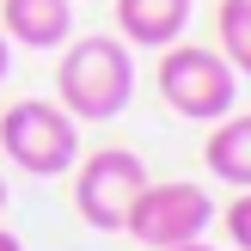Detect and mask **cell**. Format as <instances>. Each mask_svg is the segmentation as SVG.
<instances>
[{
	"label": "cell",
	"mask_w": 251,
	"mask_h": 251,
	"mask_svg": "<svg viewBox=\"0 0 251 251\" xmlns=\"http://www.w3.org/2000/svg\"><path fill=\"white\" fill-rule=\"evenodd\" d=\"M202 159H208V172H215L221 184L251 190V117H221V129L208 135Z\"/></svg>",
	"instance_id": "cell-8"
},
{
	"label": "cell",
	"mask_w": 251,
	"mask_h": 251,
	"mask_svg": "<svg viewBox=\"0 0 251 251\" xmlns=\"http://www.w3.org/2000/svg\"><path fill=\"white\" fill-rule=\"evenodd\" d=\"M12 74V43H6V31H0V80Z\"/></svg>",
	"instance_id": "cell-11"
},
{
	"label": "cell",
	"mask_w": 251,
	"mask_h": 251,
	"mask_svg": "<svg viewBox=\"0 0 251 251\" xmlns=\"http://www.w3.org/2000/svg\"><path fill=\"white\" fill-rule=\"evenodd\" d=\"M0 208H6V178H0Z\"/></svg>",
	"instance_id": "cell-14"
},
{
	"label": "cell",
	"mask_w": 251,
	"mask_h": 251,
	"mask_svg": "<svg viewBox=\"0 0 251 251\" xmlns=\"http://www.w3.org/2000/svg\"><path fill=\"white\" fill-rule=\"evenodd\" d=\"M208 215H215V202H208L202 184H190V178L153 184V178H147L141 196L129 202V215H123V233H129L135 245H147V251H172V245L202 239Z\"/></svg>",
	"instance_id": "cell-4"
},
{
	"label": "cell",
	"mask_w": 251,
	"mask_h": 251,
	"mask_svg": "<svg viewBox=\"0 0 251 251\" xmlns=\"http://www.w3.org/2000/svg\"><path fill=\"white\" fill-rule=\"evenodd\" d=\"M0 251H25V245H19V233H6V227H0Z\"/></svg>",
	"instance_id": "cell-12"
},
{
	"label": "cell",
	"mask_w": 251,
	"mask_h": 251,
	"mask_svg": "<svg viewBox=\"0 0 251 251\" xmlns=\"http://www.w3.org/2000/svg\"><path fill=\"white\" fill-rule=\"evenodd\" d=\"M172 251H215V245H202V239H190V245H172Z\"/></svg>",
	"instance_id": "cell-13"
},
{
	"label": "cell",
	"mask_w": 251,
	"mask_h": 251,
	"mask_svg": "<svg viewBox=\"0 0 251 251\" xmlns=\"http://www.w3.org/2000/svg\"><path fill=\"white\" fill-rule=\"evenodd\" d=\"M0 153L31 178H61L80 159V123L49 98H19L0 110Z\"/></svg>",
	"instance_id": "cell-2"
},
{
	"label": "cell",
	"mask_w": 251,
	"mask_h": 251,
	"mask_svg": "<svg viewBox=\"0 0 251 251\" xmlns=\"http://www.w3.org/2000/svg\"><path fill=\"white\" fill-rule=\"evenodd\" d=\"M55 92L74 123H110L135 98V55L123 37H74L55 61Z\"/></svg>",
	"instance_id": "cell-1"
},
{
	"label": "cell",
	"mask_w": 251,
	"mask_h": 251,
	"mask_svg": "<svg viewBox=\"0 0 251 251\" xmlns=\"http://www.w3.org/2000/svg\"><path fill=\"white\" fill-rule=\"evenodd\" d=\"M233 92H239V74L221 61V49L166 43V55H159V98H166L178 117H190V123H221V117L233 110Z\"/></svg>",
	"instance_id": "cell-3"
},
{
	"label": "cell",
	"mask_w": 251,
	"mask_h": 251,
	"mask_svg": "<svg viewBox=\"0 0 251 251\" xmlns=\"http://www.w3.org/2000/svg\"><path fill=\"white\" fill-rule=\"evenodd\" d=\"M196 0H117V37L129 49H166L184 37Z\"/></svg>",
	"instance_id": "cell-7"
},
{
	"label": "cell",
	"mask_w": 251,
	"mask_h": 251,
	"mask_svg": "<svg viewBox=\"0 0 251 251\" xmlns=\"http://www.w3.org/2000/svg\"><path fill=\"white\" fill-rule=\"evenodd\" d=\"M141 184H147L141 153H129V147H98V153L80 159V172H74V208H80L86 227L123 233V215H129V202L141 196Z\"/></svg>",
	"instance_id": "cell-5"
},
{
	"label": "cell",
	"mask_w": 251,
	"mask_h": 251,
	"mask_svg": "<svg viewBox=\"0 0 251 251\" xmlns=\"http://www.w3.org/2000/svg\"><path fill=\"white\" fill-rule=\"evenodd\" d=\"M0 31L19 49H61L74 37V0H0Z\"/></svg>",
	"instance_id": "cell-6"
},
{
	"label": "cell",
	"mask_w": 251,
	"mask_h": 251,
	"mask_svg": "<svg viewBox=\"0 0 251 251\" xmlns=\"http://www.w3.org/2000/svg\"><path fill=\"white\" fill-rule=\"evenodd\" d=\"M227 239L239 245V251H251V190H239L227 202Z\"/></svg>",
	"instance_id": "cell-10"
},
{
	"label": "cell",
	"mask_w": 251,
	"mask_h": 251,
	"mask_svg": "<svg viewBox=\"0 0 251 251\" xmlns=\"http://www.w3.org/2000/svg\"><path fill=\"white\" fill-rule=\"evenodd\" d=\"M215 37H221V61L233 74H251V0H221L215 6Z\"/></svg>",
	"instance_id": "cell-9"
}]
</instances>
